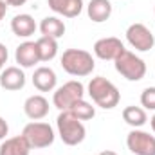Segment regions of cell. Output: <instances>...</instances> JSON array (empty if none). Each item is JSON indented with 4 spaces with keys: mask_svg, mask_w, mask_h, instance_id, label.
I'll return each mask as SVG.
<instances>
[{
    "mask_svg": "<svg viewBox=\"0 0 155 155\" xmlns=\"http://www.w3.org/2000/svg\"><path fill=\"white\" fill-rule=\"evenodd\" d=\"M88 96L92 97V101L105 108V110H112L116 108L121 101V94L117 90V87L107 78L96 76L90 79L88 83Z\"/></svg>",
    "mask_w": 155,
    "mask_h": 155,
    "instance_id": "obj_1",
    "label": "cell"
},
{
    "mask_svg": "<svg viewBox=\"0 0 155 155\" xmlns=\"http://www.w3.org/2000/svg\"><path fill=\"white\" fill-rule=\"evenodd\" d=\"M60 65L67 74L78 76V78L88 76L96 69V61H94L92 54L83 51V49H67L61 54Z\"/></svg>",
    "mask_w": 155,
    "mask_h": 155,
    "instance_id": "obj_2",
    "label": "cell"
},
{
    "mask_svg": "<svg viewBox=\"0 0 155 155\" xmlns=\"http://www.w3.org/2000/svg\"><path fill=\"white\" fill-rule=\"evenodd\" d=\"M56 126H58V135L63 141V144L78 146V144H81L85 141L87 128L71 110L60 112V116L56 119Z\"/></svg>",
    "mask_w": 155,
    "mask_h": 155,
    "instance_id": "obj_3",
    "label": "cell"
},
{
    "mask_svg": "<svg viewBox=\"0 0 155 155\" xmlns=\"http://www.w3.org/2000/svg\"><path fill=\"white\" fill-rule=\"evenodd\" d=\"M116 71L123 78H126L128 81H141L146 74V63L144 60H141L139 56H135V52L130 51H123L116 60Z\"/></svg>",
    "mask_w": 155,
    "mask_h": 155,
    "instance_id": "obj_4",
    "label": "cell"
},
{
    "mask_svg": "<svg viewBox=\"0 0 155 155\" xmlns=\"http://www.w3.org/2000/svg\"><path fill=\"white\" fill-rule=\"evenodd\" d=\"M22 135L27 139L31 148H47L54 143V130L49 123L33 121L24 126Z\"/></svg>",
    "mask_w": 155,
    "mask_h": 155,
    "instance_id": "obj_5",
    "label": "cell"
},
{
    "mask_svg": "<svg viewBox=\"0 0 155 155\" xmlns=\"http://www.w3.org/2000/svg\"><path fill=\"white\" fill-rule=\"evenodd\" d=\"M85 96V87L79 81H67L65 85H61L60 88H56L54 96H52V105L58 110H69L76 101L83 99Z\"/></svg>",
    "mask_w": 155,
    "mask_h": 155,
    "instance_id": "obj_6",
    "label": "cell"
},
{
    "mask_svg": "<svg viewBox=\"0 0 155 155\" xmlns=\"http://www.w3.org/2000/svg\"><path fill=\"white\" fill-rule=\"evenodd\" d=\"M126 40L128 43L135 49V51H141V52H146V51H152L155 45V36L153 33L144 25V24H132L128 29H126Z\"/></svg>",
    "mask_w": 155,
    "mask_h": 155,
    "instance_id": "obj_7",
    "label": "cell"
},
{
    "mask_svg": "<svg viewBox=\"0 0 155 155\" xmlns=\"http://www.w3.org/2000/svg\"><path fill=\"white\" fill-rule=\"evenodd\" d=\"M126 146L134 155H155V135L134 128L126 135Z\"/></svg>",
    "mask_w": 155,
    "mask_h": 155,
    "instance_id": "obj_8",
    "label": "cell"
},
{
    "mask_svg": "<svg viewBox=\"0 0 155 155\" xmlns=\"http://www.w3.org/2000/svg\"><path fill=\"white\" fill-rule=\"evenodd\" d=\"M124 51L123 41L116 36H108V38H101L94 43V54L99 60H116L117 56Z\"/></svg>",
    "mask_w": 155,
    "mask_h": 155,
    "instance_id": "obj_9",
    "label": "cell"
},
{
    "mask_svg": "<svg viewBox=\"0 0 155 155\" xmlns=\"http://www.w3.org/2000/svg\"><path fill=\"white\" fill-rule=\"evenodd\" d=\"M15 60L22 69H31L36 63H40V54L36 41H24L15 51Z\"/></svg>",
    "mask_w": 155,
    "mask_h": 155,
    "instance_id": "obj_10",
    "label": "cell"
},
{
    "mask_svg": "<svg viewBox=\"0 0 155 155\" xmlns=\"http://www.w3.org/2000/svg\"><path fill=\"white\" fill-rule=\"evenodd\" d=\"M0 87L4 90H22L25 87V74L20 67H7L0 72Z\"/></svg>",
    "mask_w": 155,
    "mask_h": 155,
    "instance_id": "obj_11",
    "label": "cell"
},
{
    "mask_svg": "<svg viewBox=\"0 0 155 155\" xmlns=\"http://www.w3.org/2000/svg\"><path fill=\"white\" fill-rule=\"evenodd\" d=\"M24 112L25 116L33 121H40L49 114V101L41 96V94H35L29 96L24 103Z\"/></svg>",
    "mask_w": 155,
    "mask_h": 155,
    "instance_id": "obj_12",
    "label": "cell"
},
{
    "mask_svg": "<svg viewBox=\"0 0 155 155\" xmlns=\"http://www.w3.org/2000/svg\"><path fill=\"white\" fill-rule=\"evenodd\" d=\"M49 7L65 18H76L83 11V0H47Z\"/></svg>",
    "mask_w": 155,
    "mask_h": 155,
    "instance_id": "obj_13",
    "label": "cell"
},
{
    "mask_svg": "<svg viewBox=\"0 0 155 155\" xmlns=\"http://www.w3.org/2000/svg\"><path fill=\"white\" fill-rule=\"evenodd\" d=\"M36 29H38V25L31 15H16L11 20V31L18 38H29L36 33Z\"/></svg>",
    "mask_w": 155,
    "mask_h": 155,
    "instance_id": "obj_14",
    "label": "cell"
},
{
    "mask_svg": "<svg viewBox=\"0 0 155 155\" xmlns=\"http://www.w3.org/2000/svg\"><path fill=\"white\" fill-rule=\"evenodd\" d=\"M56 72L51 67H38L33 74V85L40 92H51L56 88Z\"/></svg>",
    "mask_w": 155,
    "mask_h": 155,
    "instance_id": "obj_15",
    "label": "cell"
},
{
    "mask_svg": "<svg viewBox=\"0 0 155 155\" xmlns=\"http://www.w3.org/2000/svg\"><path fill=\"white\" fill-rule=\"evenodd\" d=\"M87 15L92 22L101 24L107 22L112 15V4L110 0H90L87 5Z\"/></svg>",
    "mask_w": 155,
    "mask_h": 155,
    "instance_id": "obj_16",
    "label": "cell"
},
{
    "mask_svg": "<svg viewBox=\"0 0 155 155\" xmlns=\"http://www.w3.org/2000/svg\"><path fill=\"white\" fill-rule=\"evenodd\" d=\"M31 144L24 135L9 137L0 144V155H29Z\"/></svg>",
    "mask_w": 155,
    "mask_h": 155,
    "instance_id": "obj_17",
    "label": "cell"
},
{
    "mask_svg": "<svg viewBox=\"0 0 155 155\" xmlns=\"http://www.w3.org/2000/svg\"><path fill=\"white\" fill-rule=\"evenodd\" d=\"M40 33L41 36H49V38H61L65 35V24L63 20H60L58 16H45L41 22H40Z\"/></svg>",
    "mask_w": 155,
    "mask_h": 155,
    "instance_id": "obj_18",
    "label": "cell"
},
{
    "mask_svg": "<svg viewBox=\"0 0 155 155\" xmlns=\"http://www.w3.org/2000/svg\"><path fill=\"white\" fill-rule=\"evenodd\" d=\"M123 119L126 124H130L132 128H141L146 124L148 116H146V110L141 108V107H135V105H130L123 110Z\"/></svg>",
    "mask_w": 155,
    "mask_h": 155,
    "instance_id": "obj_19",
    "label": "cell"
},
{
    "mask_svg": "<svg viewBox=\"0 0 155 155\" xmlns=\"http://www.w3.org/2000/svg\"><path fill=\"white\" fill-rule=\"evenodd\" d=\"M36 47H38L40 61H51L58 54V41L54 38L41 36V38L36 40Z\"/></svg>",
    "mask_w": 155,
    "mask_h": 155,
    "instance_id": "obj_20",
    "label": "cell"
},
{
    "mask_svg": "<svg viewBox=\"0 0 155 155\" xmlns=\"http://www.w3.org/2000/svg\"><path fill=\"white\" fill-rule=\"evenodd\" d=\"M69 110H71V112L79 119V121H88V119H92V117L96 116V108H94L90 103H87L85 99L76 101Z\"/></svg>",
    "mask_w": 155,
    "mask_h": 155,
    "instance_id": "obj_21",
    "label": "cell"
},
{
    "mask_svg": "<svg viewBox=\"0 0 155 155\" xmlns=\"http://www.w3.org/2000/svg\"><path fill=\"white\" fill-rule=\"evenodd\" d=\"M141 105L144 110H155V87H148L141 94Z\"/></svg>",
    "mask_w": 155,
    "mask_h": 155,
    "instance_id": "obj_22",
    "label": "cell"
},
{
    "mask_svg": "<svg viewBox=\"0 0 155 155\" xmlns=\"http://www.w3.org/2000/svg\"><path fill=\"white\" fill-rule=\"evenodd\" d=\"M7 132H9V126H7L5 119H4V117H0V141H2V139H5Z\"/></svg>",
    "mask_w": 155,
    "mask_h": 155,
    "instance_id": "obj_23",
    "label": "cell"
},
{
    "mask_svg": "<svg viewBox=\"0 0 155 155\" xmlns=\"http://www.w3.org/2000/svg\"><path fill=\"white\" fill-rule=\"evenodd\" d=\"M7 58H9V52H7V47L4 45V43H0V61H7Z\"/></svg>",
    "mask_w": 155,
    "mask_h": 155,
    "instance_id": "obj_24",
    "label": "cell"
},
{
    "mask_svg": "<svg viewBox=\"0 0 155 155\" xmlns=\"http://www.w3.org/2000/svg\"><path fill=\"white\" fill-rule=\"evenodd\" d=\"M5 13H7V2H4V0H0V20H4V16H5Z\"/></svg>",
    "mask_w": 155,
    "mask_h": 155,
    "instance_id": "obj_25",
    "label": "cell"
},
{
    "mask_svg": "<svg viewBox=\"0 0 155 155\" xmlns=\"http://www.w3.org/2000/svg\"><path fill=\"white\" fill-rule=\"evenodd\" d=\"M7 2V5H13V7H20V5H24L27 0H5Z\"/></svg>",
    "mask_w": 155,
    "mask_h": 155,
    "instance_id": "obj_26",
    "label": "cell"
},
{
    "mask_svg": "<svg viewBox=\"0 0 155 155\" xmlns=\"http://www.w3.org/2000/svg\"><path fill=\"white\" fill-rule=\"evenodd\" d=\"M99 155H117L116 152H112V150H105V152H101Z\"/></svg>",
    "mask_w": 155,
    "mask_h": 155,
    "instance_id": "obj_27",
    "label": "cell"
},
{
    "mask_svg": "<svg viewBox=\"0 0 155 155\" xmlns=\"http://www.w3.org/2000/svg\"><path fill=\"white\" fill-rule=\"evenodd\" d=\"M150 124H152V130L155 132V116L152 117V119H150Z\"/></svg>",
    "mask_w": 155,
    "mask_h": 155,
    "instance_id": "obj_28",
    "label": "cell"
},
{
    "mask_svg": "<svg viewBox=\"0 0 155 155\" xmlns=\"http://www.w3.org/2000/svg\"><path fill=\"white\" fill-rule=\"evenodd\" d=\"M2 67H4V61H0V72H2Z\"/></svg>",
    "mask_w": 155,
    "mask_h": 155,
    "instance_id": "obj_29",
    "label": "cell"
}]
</instances>
